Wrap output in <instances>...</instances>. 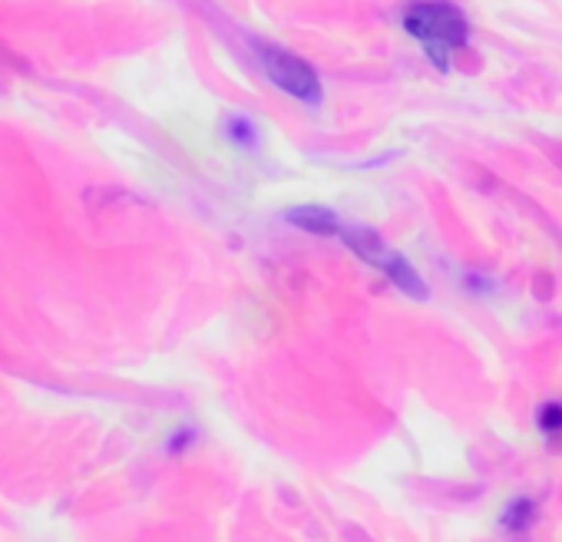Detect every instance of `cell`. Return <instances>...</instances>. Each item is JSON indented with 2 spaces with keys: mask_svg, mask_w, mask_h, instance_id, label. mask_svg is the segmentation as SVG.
<instances>
[{
  "mask_svg": "<svg viewBox=\"0 0 562 542\" xmlns=\"http://www.w3.org/2000/svg\"><path fill=\"white\" fill-rule=\"evenodd\" d=\"M404 27L414 41H420V47L437 64V70H447L450 54L460 50L470 37L463 14L453 4H447V0H420V4H411L404 11Z\"/></svg>",
  "mask_w": 562,
  "mask_h": 542,
  "instance_id": "obj_1",
  "label": "cell"
},
{
  "mask_svg": "<svg viewBox=\"0 0 562 542\" xmlns=\"http://www.w3.org/2000/svg\"><path fill=\"white\" fill-rule=\"evenodd\" d=\"M341 238L348 241V248H351L358 258H364L368 264L381 268L384 275H387L404 295H411V298H427V285L420 282V275L414 271V264H411L404 255H397L394 248H387V245L381 241V235H374L371 228H361V225H345V228H341Z\"/></svg>",
  "mask_w": 562,
  "mask_h": 542,
  "instance_id": "obj_2",
  "label": "cell"
},
{
  "mask_svg": "<svg viewBox=\"0 0 562 542\" xmlns=\"http://www.w3.org/2000/svg\"><path fill=\"white\" fill-rule=\"evenodd\" d=\"M258 60H261V70L268 74V80L278 90H285V93H292V97H299L305 103H318V97H322L318 77H315V70L302 57L281 50V47H271V44L268 47L261 44L258 47Z\"/></svg>",
  "mask_w": 562,
  "mask_h": 542,
  "instance_id": "obj_3",
  "label": "cell"
},
{
  "mask_svg": "<svg viewBox=\"0 0 562 542\" xmlns=\"http://www.w3.org/2000/svg\"><path fill=\"white\" fill-rule=\"evenodd\" d=\"M285 218H289L295 228H305V232H315V235H341V228H345V222H341L331 208H322V205L289 208Z\"/></svg>",
  "mask_w": 562,
  "mask_h": 542,
  "instance_id": "obj_4",
  "label": "cell"
},
{
  "mask_svg": "<svg viewBox=\"0 0 562 542\" xmlns=\"http://www.w3.org/2000/svg\"><path fill=\"white\" fill-rule=\"evenodd\" d=\"M225 133H228V139H232L235 146H255V143H258V133H255V126H251L248 116H232V120L225 123Z\"/></svg>",
  "mask_w": 562,
  "mask_h": 542,
  "instance_id": "obj_5",
  "label": "cell"
},
{
  "mask_svg": "<svg viewBox=\"0 0 562 542\" xmlns=\"http://www.w3.org/2000/svg\"><path fill=\"white\" fill-rule=\"evenodd\" d=\"M529 522H532V503H529V499H516V503L506 509V516H503V526H506L509 532H522Z\"/></svg>",
  "mask_w": 562,
  "mask_h": 542,
  "instance_id": "obj_6",
  "label": "cell"
},
{
  "mask_svg": "<svg viewBox=\"0 0 562 542\" xmlns=\"http://www.w3.org/2000/svg\"><path fill=\"white\" fill-rule=\"evenodd\" d=\"M539 427L546 433H562V404H546L539 410Z\"/></svg>",
  "mask_w": 562,
  "mask_h": 542,
  "instance_id": "obj_7",
  "label": "cell"
}]
</instances>
